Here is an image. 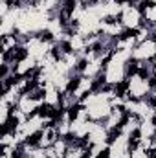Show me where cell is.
Here are the masks:
<instances>
[{"mask_svg":"<svg viewBox=\"0 0 156 158\" xmlns=\"http://www.w3.org/2000/svg\"><path fill=\"white\" fill-rule=\"evenodd\" d=\"M109 143H110V142H101V143L90 145L86 158H105L107 156V151H109Z\"/></svg>","mask_w":156,"mask_h":158,"instance_id":"obj_14","label":"cell"},{"mask_svg":"<svg viewBox=\"0 0 156 158\" xmlns=\"http://www.w3.org/2000/svg\"><path fill=\"white\" fill-rule=\"evenodd\" d=\"M145 4H156V0H143Z\"/></svg>","mask_w":156,"mask_h":158,"instance_id":"obj_18","label":"cell"},{"mask_svg":"<svg viewBox=\"0 0 156 158\" xmlns=\"http://www.w3.org/2000/svg\"><path fill=\"white\" fill-rule=\"evenodd\" d=\"M138 46V40H136V35L134 33H125L123 37H119L116 39V44H114V50H123V52H130L132 53V50Z\"/></svg>","mask_w":156,"mask_h":158,"instance_id":"obj_11","label":"cell"},{"mask_svg":"<svg viewBox=\"0 0 156 158\" xmlns=\"http://www.w3.org/2000/svg\"><path fill=\"white\" fill-rule=\"evenodd\" d=\"M140 123H142V119L138 118V116H134V114H127V118H125V121H123V125H121L119 132H123V134H127V136L134 138V136H138Z\"/></svg>","mask_w":156,"mask_h":158,"instance_id":"obj_10","label":"cell"},{"mask_svg":"<svg viewBox=\"0 0 156 158\" xmlns=\"http://www.w3.org/2000/svg\"><path fill=\"white\" fill-rule=\"evenodd\" d=\"M110 138H112V134L109 132V129L105 127V123H103V121H94V123H92V129H90V132H88V138L84 140V143L90 147V145H94V143L110 142Z\"/></svg>","mask_w":156,"mask_h":158,"instance_id":"obj_5","label":"cell"},{"mask_svg":"<svg viewBox=\"0 0 156 158\" xmlns=\"http://www.w3.org/2000/svg\"><path fill=\"white\" fill-rule=\"evenodd\" d=\"M125 33H129V31H127V28L121 24L119 19H117V20H103V24H101V35H107V37H110V39H119V37H123Z\"/></svg>","mask_w":156,"mask_h":158,"instance_id":"obj_7","label":"cell"},{"mask_svg":"<svg viewBox=\"0 0 156 158\" xmlns=\"http://www.w3.org/2000/svg\"><path fill=\"white\" fill-rule=\"evenodd\" d=\"M154 83H156L154 77H151V76H147L143 72L132 70L129 74L127 81H125V85L119 86V90L129 99H149Z\"/></svg>","mask_w":156,"mask_h":158,"instance_id":"obj_1","label":"cell"},{"mask_svg":"<svg viewBox=\"0 0 156 158\" xmlns=\"http://www.w3.org/2000/svg\"><path fill=\"white\" fill-rule=\"evenodd\" d=\"M121 4H123V11H121V17H119L121 24H123V26L127 28V31H130V33L138 31V30L145 24L142 7H140V6H134L130 0H121Z\"/></svg>","mask_w":156,"mask_h":158,"instance_id":"obj_2","label":"cell"},{"mask_svg":"<svg viewBox=\"0 0 156 158\" xmlns=\"http://www.w3.org/2000/svg\"><path fill=\"white\" fill-rule=\"evenodd\" d=\"M153 158H156V156H153Z\"/></svg>","mask_w":156,"mask_h":158,"instance_id":"obj_20","label":"cell"},{"mask_svg":"<svg viewBox=\"0 0 156 158\" xmlns=\"http://www.w3.org/2000/svg\"><path fill=\"white\" fill-rule=\"evenodd\" d=\"M138 138H156V119H142Z\"/></svg>","mask_w":156,"mask_h":158,"instance_id":"obj_12","label":"cell"},{"mask_svg":"<svg viewBox=\"0 0 156 158\" xmlns=\"http://www.w3.org/2000/svg\"><path fill=\"white\" fill-rule=\"evenodd\" d=\"M127 118V112H125V109H112V112H110V116L105 119L103 123H105V127L109 129V132L110 134H116L119 132V129H121V125H123V121Z\"/></svg>","mask_w":156,"mask_h":158,"instance_id":"obj_8","label":"cell"},{"mask_svg":"<svg viewBox=\"0 0 156 158\" xmlns=\"http://www.w3.org/2000/svg\"><path fill=\"white\" fill-rule=\"evenodd\" d=\"M105 158H107V156H105Z\"/></svg>","mask_w":156,"mask_h":158,"instance_id":"obj_21","label":"cell"},{"mask_svg":"<svg viewBox=\"0 0 156 158\" xmlns=\"http://www.w3.org/2000/svg\"><path fill=\"white\" fill-rule=\"evenodd\" d=\"M11 112H13V107L7 101L0 99V127H2V131L7 129V125L11 121Z\"/></svg>","mask_w":156,"mask_h":158,"instance_id":"obj_13","label":"cell"},{"mask_svg":"<svg viewBox=\"0 0 156 158\" xmlns=\"http://www.w3.org/2000/svg\"><path fill=\"white\" fill-rule=\"evenodd\" d=\"M154 156H156V153H154Z\"/></svg>","mask_w":156,"mask_h":158,"instance_id":"obj_19","label":"cell"},{"mask_svg":"<svg viewBox=\"0 0 156 158\" xmlns=\"http://www.w3.org/2000/svg\"><path fill=\"white\" fill-rule=\"evenodd\" d=\"M17 109L22 110L28 116H33V114H37V112H40L44 109V101H42V98H33L28 92H24L20 96L18 103H17Z\"/></svg>","mask_w":156,"mask_h":158,"instance_id":"obj_4","label":"cell"},{"mask_svg":"<svg viewBox=\"0 0 156 158\" xmlns=\"http://www.w3.org/2000/svg\"><path fill=\"white\" fill-rule=\"evenodd\" d=\"M143 20L149 26H156V4H143L142 6Z\"/></svg>","mask_w":156,"mask_h":158,"instance_id":"obj_15","label":"cell"},{"mask_svg":"<svg viewBox=\"0 0 156 158\" xmlns=\"http://www.w3.org/2000/svg\"><path fill=\"white\" fill-rule=\"evenodd\" d=\"M156 57V37L140 42L132 50V61H153Z\"/></svg>","mask_w":156,"mask_h":158,"instance_id":"obj_3","label":"cell"},{"mask_svg":"<svg viewBox=\"0 0 156 158\" xmlns=\"http://www.w3.org/2000/svg\"><path fill=\"white\" fill-rule=\"evenodd\" d=\"M59 138H61V136H59V132H57V127H55V123H51V125H46V127L39 132V136L35 138V143L39 145L40 149H48V147H51Z\"/></svg>","mask_w":156,"mask_h":158,"instance_id":"obj_6","label":"cell"},{"mask_svg":"<svg viewBox=\"0 0 156 158\" xmlns=\"http://www.w3.org/2000/svg\"><path fill=\"white\" fill-rule=\"evenodd\" d=\"M53 151H55V155L59 158H64V155L68 153V149H70V138H59L53 145Z\"/></svg>","mask_w":156,"mask_h":158,"instance_id":"obj_16","label":"cell"},{"mask_svg":"<svg viewBox=\"0 0 156 158\" xmlns=\"http://www.w3.org/2000/svg\"><path fill=\"white\" fill-rule=\"evenodd\" d=\"M66 46H68V50H70V52L79 53V55H83V53L88 50L86 37H84V35H81V33H77V31L70 33V37H68V40H66Z\"/></svg>","mask_w":156,"mask_h":158,"instance_id":"obj_9","label":"cell"},{"mask_svg":"<svg viewBox=\"0 0 156 158\" xmlns=\"http://www.w3.org/2000/svg\"><path fill=\"white\" fill-rule=\"evenodd\" d=\"M130 158H153V155H151L149 151H145L143 147L134 145V147L130 149Z\"/></svg>","mask_w":156,"mask_h":158,"instance_id":"obj_17","label":"cell"}]
</instances>
